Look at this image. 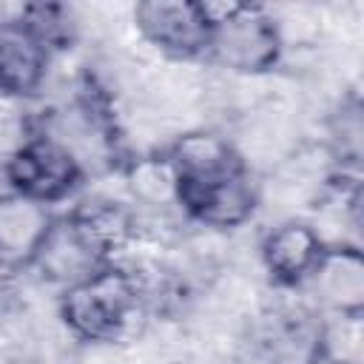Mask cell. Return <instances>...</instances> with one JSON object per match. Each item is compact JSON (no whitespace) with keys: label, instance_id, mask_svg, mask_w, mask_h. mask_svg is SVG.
<instances>
[{"label":"cell","instance_id":"1","mask_svg":"<svg viewBox=\"0 0 364 364\" xmlns=\"http://www.w3.org/2000/svg\"><path fill=\"white\" fill-rule=\"evenodd\" d=\"M131 236V216L117 202H85L68 213H54V222L28 270L40 282L68 287L91 273L114 264V253Z\"/></svg>","mask_w":364,"mask_h":364},{"label":"cell","instance_id":"2","mask_svg":"<svg viewBox=\"0 0 364 364\" xmlns=\"http://www.w3.org/2000/svg\"><path fill=\"white\" fill-rule=\"evenodd\" d=\"M139 310V282L122 264H105L82 282L60 290L57 316L82 344H117Z\"/></svg>","mask_w":364,"mask_h":364},{"label":"cell","instance_id":"3","mask_svg":"<svg viewBox=\"0 0 364 364\" xmlns=\"http://www.w3.org/2000/svg\"><path fill=\"white\" fill-rule=\"evenodd\" d=\"M210 11L213 28L205 63L245 77L270 74L282 63L284 37L270 9L259 3H228L210 6Z\"/></svg>","mask_w":364,"mask_h":364},{"label":"cell","instance_id":"4","mask_svg":"<svg viewBox=\"0 0 364 364\" xmlns=\"http://www.w3.org/2000/svg\"><path fill=\"white\" fill-rule=\"evenodd\" d=\"M3 176L11 193L51 208L82 188L85 168L80 156L68 148V142L48 134H37L9 154Z\"/></svg>","mask_w":364,"mask_h":364},{"label":"cell","instance_id":"5","mask_svg":"<svg viewBox=\"0 0 364 364\" xmlns=\"http://www.w3.org/2000/svg\"><path fill=\"white\" fill-rule=\"evenodd\" d=\"M134 26L145 43L173 60H205L213 11L202 0H142L134 6Z\"/></svg>","mask_w":364,"mask_h":364},{"label":"cell","instance_id":"6","mask_svg":"<svg viewBox=\"0 0 364 364\" xmlns=\"http://www.w3.org/2000/svg\"><path fill=\"white\" fill-rule=\"evenodd\" d=\"M176 208L196 225L233 230L250 222L259 210V185L253 182L250 171L202 185L176 182Z\"/></svg>","mask_w":364,"mask_h":364},{"label":"cell","instance_id":"7","mask_svg":"<svg viewBox=\"0 0 364 364\" xmlns=\"http://www.w3.org/2000/svg\"><path fill=\"white\" fill-rule=\"evenodd\" d=\"M262 364H324L327 361V318L307 307L290 304L273 310L259 333Z\"/></svg>","mask_w":364,"mask_h":364},{"label":"cell","instance_id":"8","mask_svg":"<svg viewBox=\"0 0 364 364\" xmlns=\"http://www.w3.org/2000/svg\"><path fill=\"white\" fill-rule=\"evenodd\" d=\"M327 242L304 219H284L259 242V259L267 282L279 290H299L316 273Z\"/></svg>","mask_w":364,"mask_h":364},{"label":"cell","instance_id":"9","mask_svg":"<svg viewBox=\"0 0 364 364\" xmlns=\"http://www.w3.org/2000/svg\"><path fill=\"white\" fill-rule=\"evenodd\" d=\"M51 46L23 17H0V94L34 97L48 74Z\"/></svg>","mask_w":364,"mask_h":364},{"label":"cell","instance_id":"10","mask_svg":"<svg viewBox=\"0 0 364 364\" xmlns=\"http://www.w3.org/2000/svg\"><path fill=\"white\" fill-rule=\"evenodd\" d=\"M162 154L168 156L176 182L188 185H202L247 171V162L236 145L216 131H185L168 148H162Z\"/></svg>","mask_w":364,"mask_h":364},{"label":"cell","instance_id":"11","mask_svg":"<svg viewBox=\"0 0 364 364\" xmlns=\"http://www.w3.org/2000/svg\"><path fill=\"white\" fill-rule=\"evenodd\" d=\"M54 222L51 208L31 202L20 193H0V270H28L48 228Z\"/></svg>","mask_w":364,"mask_h":364},{"label":"cell","instance_id":"12","mask_svg":"<svg viewBox=\"0 0 364 364\" xmlns=\"http://www.w3.org/2000/svg\"><path fill=\"white\" fill-rule=\"evenodd\" d=\"M318 293L324 310L338 318H361L364 316V256L358 245L338 242L327 245L316 273L310 282Z\"/></svg>","mask_w":364,"mask_h":364},{"label":"cell","instance_id":"13","mask_svg":"<svg viewBox=\"0 0 364 364\" xmlns=\"http://www.w3.org/2000/svg\"><path fill=\"white\" fill-rule=\"evenodd\" d=\"M125 179L136 202L151 208L176 205V173L162 151L131 159V165L125 168Z\"/></svg>","mask_w":364,"mask_h":364}]
</instances>
